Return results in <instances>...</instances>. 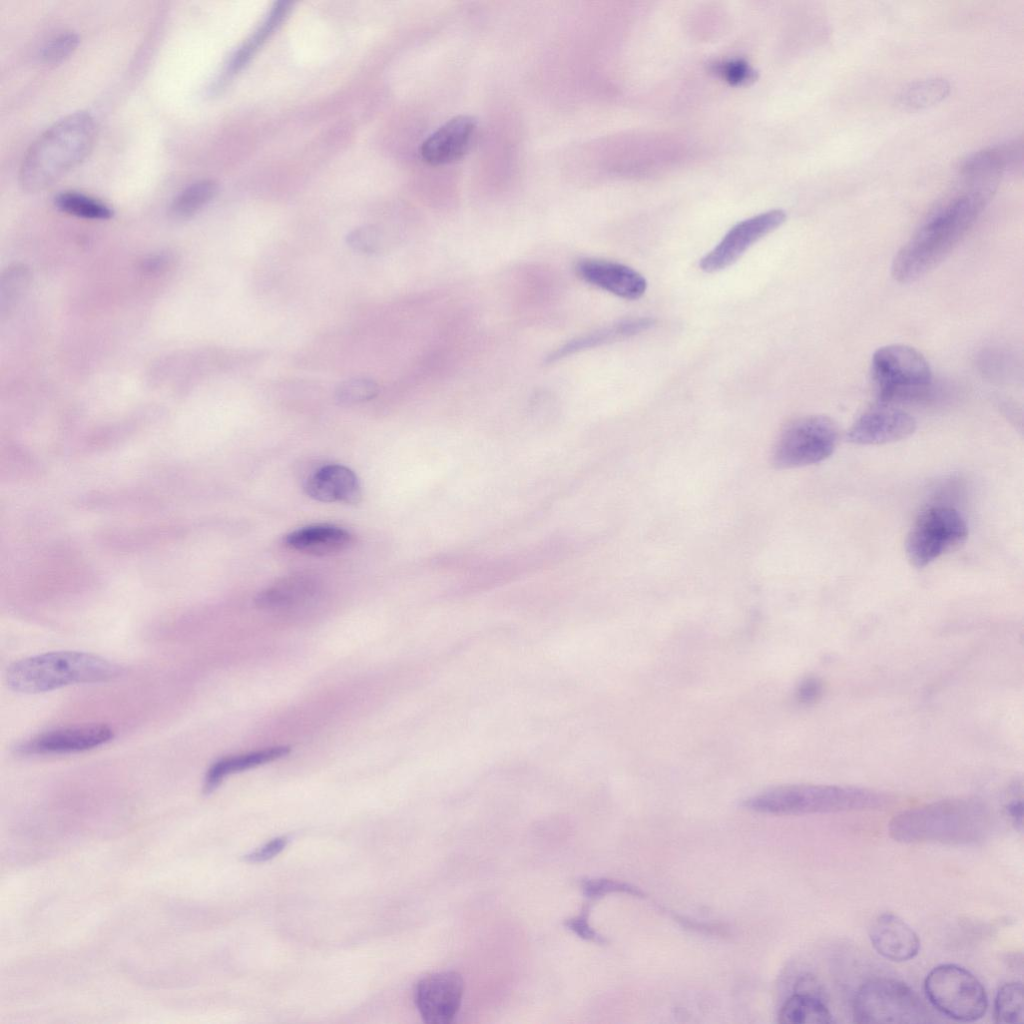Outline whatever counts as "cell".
I'll return each mask as SVG.
<instances>
[{"mask_svg": "<svg viewBox=\"0 0 1024 1024\" xmlns=\"http://www.w3.org/2000/svg\"><path fill=\"white\" fill-rule=\"evenodd\" d=\"M289 2H278L274 5L266 19L246 40V42L235 52L227 67V73L232 74L241 69L250 58L257 52L259 47L274 32L285 18L289 11Z\"/></svg>", "mask_w": 1024, "mask_h": 1024, "instance_id": "cell-25", "label": "cell"}, {"mask_svg": "<svg viewBox=\"0 0 1024 1024\" xmlns=\"http://www.w3.org/2000/svg\"><path fill=\"white\" fill-rule=\"evenodd\" d=\"M79 43V37L73 32L62 33L49 41L42 50V61L48 65L61 63L68 58Z\"/></svg>", "mask_w": 1024, "mask_h": 1024, "instance_id": "cell-31", "label": "cell"}, {"mask_svg": "<svg viewBox=\"0 0 1024 1024\" xmlns=\"http://www.w3.org/2000/svg\"><path fill=\"white\" fill-rule=\"evenodd\" d=\"M347 243L353 250L367 254L379 252L383 245L382 235L373 227H362L352 231L347 236Z\"/></svg>", "mask_w": 1024, "mask_h": 1024, "instance_id": "cell-33", "label": "cell"}, {"mask_svg": "<svg viewBox=\"0 0 1024 1024\" xmlns=\"http://www.w3.org/2000/svg\"><path fill=\"white\" fill-rule=\"evenodd\" d=\"M575 271L584 282L624 299H638L647 289L644 276L622 263L585 258L576 263Z\"/></svg>", "mask_w": 1024, "mask_h": 1024, "instance_id": "cell-16", "label": "cell"}, {"mask_svg": "<svg viewBox=\"0 0 1024 1024\" xmlns=\"http://www.w3.org/2000/svg\"><path fill=\"white\" fill-rule=\"evenodd\" d=\"M287 837L275 838L245 856L248 862H263L278 855L287 845Z\"/></svg>", "mask_w": 1024, "mask_h": 1024, "instance_id": "cell-36", "label": "cell"}, {"mask_svg": "<svg viewBox=\"0 0 1024 1024\" xmlns=\"http://www.w3.org/2000/svg\"><path fill=\"white\" fill-rule=\"evenodd\" d=\"M581 888L584 894L590 898H598L607 893L626 892L632 895H642V892L634 887L609 879H584L581 881Z\"/></svg>", "mask_w": 1024, "mask_h": 1024, "instance_id": "cell-34", "label": "cell"}, {"mask_svg": "<svg viewBox=\"0 0 1024 1024\" xmlns=\"http://www.w3.org/2000/svg\"><path fill=\"white\" fill-rule=\"evenodd\" d=\"M783 1024L831 1023L833 1017L818 989H801L783 1004L779 1013Z\"/></svg>", "mask_w": 1024, "mask_h": 1024, "instance_id": "cell-24", "label": "cell"}, {"mask_svg": "<svg viewBox=\"0 0 1024 1024\" xmlns=\"http://www.w3.org/2000/svg\"><path fill=\"white\" fill-rule=\"evenodd\" d=\"M871 373L880 404L913 396L930 385L928 361L915 348L890 344L878 348L871 362Z\"/></svg>", "mask_w": 1024, "mask_h": 1024, "instance_id": "cell-8", "label": "cell"}, {"mask_svg": "<svg viewBox=\"0 0 1024 1024\" xmlns=\"http://www.w3.org/2000/svg\"><path fill=\"white\" fill-rule=\"evenodd\" d=\"M55 205L67 214L85 219L105 220L113 214L111 208L100 200L73 191L59 193L55 197Z\"/></svg>", "mask_w": 1024, "mask_h": 1024, "instance_id": "cell-28", "label": "cell"}, {"mask_svg": "<svg viewBox=\"0 0 1024 1024\" xmlns=\"http://www.w3.org/2000/svg\"><path fill=\"white\" fill-rule=\"evenodd\" d=\"M967 536V523L956 509L943 505L930 506L917 516L907 534V559L911 565L923 568L960 546Z\"/></svg>", "mask_w": 1024, "mask_h": 1024, "instance_id": "cell-10", "label": "cell"}, {"mask_svg": "<svg viewBox=\"0 0 1024 1024\" xmlns=\"http://www.w3.org/2000/svg\"><path fill=\"white\" fill-rule=\"evenodd\" d=\"M114 737L105 724H85L57 728L30 737L14 748L21 756L78 753L102 746Z\"/></svg>", "mask_w": 1024, "mask_h": 1024, "instance_id": "cell-12", "label": "cell"}, {"mask_svg": "<svg viewBox=\"0 0 1024 1024\" xmlns=\"http://www.w3.org/2000/svg\"><path fill=\"white\" fill-rule=\"evenodd\" d=\"M654 320L647 317L630 318L615 322L593 332L576 337L559 346L547 356V363H554L580 351L607 343L629 338L653 326Z\"/></svg>", "mask_w": 1024, "mask_h": 1024, "instance_id": "cell-20", "label": "cell"}, {"mask_svg": "<svg viewBox=\"0 0 1024 1024\" xmlns=\"http://www.w3.org/2000/svg\"><path fill=\"white\" fill-rule=\"evenodd\" d=\"M289 753L290 747L281 745L221 757L213 762L206 771L203 791L205 794H209L213 792L227 776L272 762L288 755Z\"/></svg>", "mask_w": 1024, "mask_h": 1024, "instance_id": "cell-23", "label": "cell"}, {"mask_svg": "<svg viewBox=\"0 0 1024 1024\" xmlns=\"http://www.w3.org/2000/svg\"><path fill=\"white\" fill-rule=\"evenodd\" d=\"M924 989L929 1002L946 1017L962 1022L981 1019L988 1008L982 983L969 970L956 964H942L926 976Z\"/></svg>", "mask_w": 1024, "mask_h": 1024, "instance_id": "cell-7", "label": "cell"}, {"mask_svg": "<svg viewBox=\"0 0 1024 1024\" xmlns=\"http://www.w3.org/2000/svg\"><path fill=\"white\" fill-rule=\"evenodd\" d=\"M915 430L912 415L880 404L855 420L846 433V440L857 445H882L906 439Z\"/></svg>", "mask_w": 1024, "mask_h": 1024, "instance_id": "cell-14", "label": "cell"}, {"mask_svg": "<svg viewBox=\"0 0 1024 1024\" xmlns=\"http://www.w3.org/2000/svg\"><path fill=\"white\" fill-rule=\"evenodd\" d=\"M477 132L476 120L458 115L441 125L421 144L422 159L433 166L444 165L462 158L470 149Z\"/></svg>", "mask_w": 1024, "mask_h": 1024, "instance_id": "cell-17", "label": "cell"}, {"mask_svg": "<svg viewBox=\"0 0 1024 1024\" xmlns=\"http://www.w3.org/2000/svg\"><path fill=\"white\" fill-rule=\"evenodd\" d=\"M379 393L376 382L367 378H353L341 382L335 390V398L339 404L352 405L369 401Z\"/></svg>", "mask_w": 1024, "mask_h": 1024, "instance_id": "cell-30", "label": "cell"}, {"mask_svg": "<svg viewBox=\"0 0 1024 1024\" xmlns=\"http://www.w3.org/2000/svg\"><path fill=\"white\" fill-rule=\"evenodd\" d=\"M306 494L320 502L357 504L361 486L355 473L346 466L329 464L320 467L305 481Z\"/></svg>", "mask_w": 1024, "mask_h": 1024, "instance_id": "cell-19", "label": "cell"}, {"mask_svg": "<svg viewBox=\"0 0 1024 1024\" xmlns=\"http://www.w3.org/2000/svg\"><path fill=\"white\" fill-rule=\"evenodd\" d=\"M1007 814L1016 829L1020 832L1023 828V803L1021 799H1013L1006 806Z\"/></svg>", "mask_w": 1024, "mask_h": 1024, "instance_id": "cell-38", "label": "cell"}, {"mask_svg": "<svg viewBox=\"0 0 1024 1024\" xmlns=\"http://www.w3.org/2000/svg\"><path fill=\"white\" fill-rule=\"evenodd\" d=\"M1023 985L1013 981L998 990L994 1003V1017L997 1023L1023 1022Z\"/></svg>", "mask_w": 1024, "mask_h": 1024, "instance_id": "cell-29", "label": "cell"}, {"mask_svg": "<svg viewBox=\"0 0 1024 1024\" xmlns=\"http://www.w3.org/2000/svg\"><path fill=\"white\" fill-rule=\"evenodd\" d=\"M1022 160V144L1008 142L971 155L961 167L969 191L991 198L1004 172L1017 167Z\"/></svg>", "mask_w": 1024, "mask_h": 1024, "instance_id": "cell-15", "label": "cell"}, {"mask_svg": "<svg viewBox=\"0 0 1024 1024\" xmlns=\"http://www.w3.org/2000/svg\"><path fill=\"white\" fill-rule=\"evenodd\" d=\"M122 673L118 664L88 652L53 651L23 658L6 670L14 692L37 694L75 684L108 682Z\"/></svg>", "mask_w": 1024, "mask_h": 1024, "instance_id": "cell-4", "label": "cell"}, {"mask_svg": "<svg viewBox=\"0 0 1024 1024\" xmlns=\"http://www.w3.org/2000/svg\"><path fill=\"white\" fill-rule=\"evenodd\" d=\"M464 981L455 971L433 973L423 977L415 990V1003L428 1024H448L460 1008Z\"/></svg>", "mask_w": 1024, "mask_h": 1024, "instance_id": "cell-13", "label": "cell"}, {"mask_svg": "<svg viewBox=\"0 0 1024 1024\" xmlns=\"http://www.w3.org/2000/svg\"><path fill=\"white\" fill-rule=\"evenodd\" d=\"M317 590L318 582L314 577L294 574L279 579L259 592L255 604L265 610L286 609L309 600Z\"/></svg>", "mask_w": 1024, "mask_h": 1024, "instance_id": "cell-22", "label": "cell"}, {"mask_svg": "<svg viewBox=\"0 0 1024 1024\" xmlns=\"http://www.w3.org/2000/svg\"><path fill=\"white\" fill-rule=\"evenodd\" d=\"M988 201V197L968 190L930 213L894 257L893 278L912 282L937 266L965 236Z\"/></svg>", "mask_w": 1024, "mask_h": 1024, "instance_id": "cell-1", "label": "cell"}, {"mask_svg": "<svg viewBox=\"0 0 1024 1024\" xmlns=\"http://www.w3.org/2000/svg\"><path fill=\"white\" fill-rule=\"evenodd\" d=\"M95 136V121L87 112H75L55 122L32 143L24 156L19 171L20 186L28 192L51 186L88 155Z\"/></svg>", "mask_w": 1024, "mask_h": 1024, "instance_id": "cell-3", "label": "cell"}, {"mask_svg": "<svg viewBox=\"0 0 1024 1024\" xmlns=\"http://www.w3.org/2000/svg\"><path fill=\"white\" fill-rule=\"evenodd\" d=\"M821 691V683L815 678H808L804 680L798 688V699L803 703H811L818 699Z\"/></svg>", "mask_w": 1024, "mask_h": 1024, "instance_id": "cell-37", "label": "cell"}, {"mask_svg": "<svg viewBox=\"0 0 1024 1024\" xmlns=\"http://www.w3.org/2000/svg\"><path fill=\"white\" fill-rule=\"evenodd\" d=\"M873 948L894 962L913 959L919 952L920 939L912 927L893 913L878 915L869 928Z\"/></svg>", "mask_w": 1024, "mask_h": 1024, "instance_id": "cell-18", "label": "cell"}, {"mask_svg": "<svg viewBox=\"0 0 1024 1024\" xmlns=\"http://www.w3.org/2000/svg\"><path fill=\"white\" fill-rule=\"evenodd\" d=\"M889 802L886 794L863 787L792 784L758 793L743 805L760 813L803 815L875 810Z\"/></svg>", "mask_w": 1024, "mask_h": 1024, "instance_id": "cell-5", "label": "cell"}, {"mask_svg": "<svg viewBox=\"0 0 1024 1024\" xmlns=\"http://www.w3.org/2000/svg\"><path fill=\"white\" fill-rule=\"evenodd\" d=\"M785 219V212L775 209L737 223L701 258L700 269L713 273L729 267L754 243L781 226Z\"/></svg>", "mask_w": 1024, "mask_h": 1024, "instance_id": "cell-11", "label": "cell"}, {"mask_svg": "<svg viewBox=\"0 0 1024 1024\" xmlns=\"http://www.w3.org/2000/svg\"><path fill=\"white\" fill-rule=\"evenodd\" d=\"M857 1023H928L932 1015L918 994L904 982L874 978L857 991L853 1004Z\"/></svg>", "mask_w": 1024, "mask_h": 1024, "instance_id": "cell-6", "label": "cell"}, {"mask_svg": "<svg viewBox=\"0 0 1024 1024\" xmlns=\"http://www.w3.org/2000/svg\"><path fill=\"white\" fill-rule=\"evenodd\" d=\"M949 93L950 85L947 80L929 78L905 87L898 96V103L905 110H923L940 103Z\"/></svg>", "mask_w": 1024, "mask_h": 1024, "instance_id": "cell-26", "label": "cell"}, {"mask_svg": "<svg viewBox=\"0 0 1024 1024\" xmlns=\"http://www.w3.org/2000/svg\"><path fill=\"white\" fill-rule=\"evenodd\" d=\"M589 907H584L581 913L566 921V926L573 932L578 934L580 937L586 940L595 942H603L604 939L598 935L589 925L588 922Z\"/></svg>", "mask_w": 1024, "mask_h": 1024, "instance_id": "cell-35", "label": "cell"}, {"mask_svg": "<svg viewBox=\"0 0 1024 1024\" xmlns=\"http://www.w3.org/2000/svg\"><path fill=\"white\" fill-rule=\"evenodd\" d=\"M713 72L732 85H744L755 80L756 73L743 60H729L713 66Z\"/></svg>", "mask_w": 1024, "mask_h": 1024, "instance_id": "cell-32", "label": "cell"}, {"mask_svg": "<svg viewBox=\"0 0 1024 1024\" xmlns=\"http://www.w3.org/2000/svg\"><path fill=\"white\" fill-rule=\"evenodd\" d=\"M839 440L835 422L824 415H808L790 422L780 433L772 452L778 468L817 464L829 458Z\"/></svg>", "mask_w": 1024, "mask_h": 1024, "instance_id": "cell-9", "label": "cell"}, {"mask_svg": "<svg viewBox=\"0 0 1024 1024\" xmlns=\"http://www.w3.org/2000/svg\"><path fill=\"white\" fill-rule=\"evenodd\" d=\"M351 534L338 526L315 524L299 528L285 537V543L294 550L312 555H331L345 550L351 543Z\"/></svg>", "mask_w": 1024, "mask_h": 1024, "instance_id": "cell-21", "label": "cell"}, {"mask_svg": "<svg viewBox=\"0 0 1024 1024\" xmlns=\"http://www.w3.org/2000/svg\"><path fill=\"white\" fill-rule=\"evenodd\" d=\"M991 826V812L984 803L954 798L898 813L889 823V833L902 843L968 845L982 841Z\"/></svg>", "mask_w": 1024, "mask_h": 1024, "instance_id": "cell-2", "label": "cell"}, {"mask_svg": "<svg viewBox=\"0 0 1024 1024\" xmlns=\"http://www.w3.org/2000/svg\"><path fill=\"white\" fill-rule=\"evenodd\" d=\"M217 189V183L211 179L189 185L173 200L170 215L175 219L190 218L213 199Z\"/></svg>", "mask_w": 1024, "mask_h": 1024, "instance_id": "cell-27", "label": "cell"}]
</instances>
